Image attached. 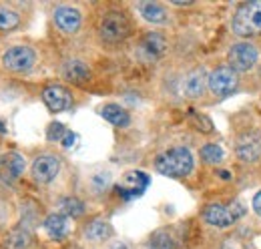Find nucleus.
Instances as JSON below:
<instances>
[{
	"instance_id": "nucleus-1",
	"label": "nucleus",
	"mask_w": 261,
	"mask_h": 249,
	"mask_svg": "<svg viewBox=\"0 0 261 249\" xmlns=\"http://www.w3.org/2000/svg\"><path fill=\"white\" fill-rule=\"evenodd\" d=\"M155 169L165 177H185L193 171V155L187 147H173L155 159Z\"/></svg>"
},
{
	"instance_id": "nucleus-2",
	"label": "nucleus",
	"mask_w": 261,
	"mask_h": 249,
	"mask_svg": "<svg viewBox=\"0 0 261 249\" xmlns=\"http://www.w3.org/2000/svg\"><path fill=\"white\" fill-rule=\"evenodd\" d=\"M231 29L243 38L261 34V0L241 4L231 20Z\"/></svg>"
},
{
	"instance_id": "nucleus-3",
	"label": "nucleus",
	"mask_w": 261,
	"mask_h": 249,
	"mask_svg": "<svg viewBox=\"0 0 261 249\" xmlns=\"http://www.w3.org/2000/svg\"><path fill=\"white\" fill-rule=\"evenodd\" d=\"M98 34H100V38H102L105 42H111V44L125 40L130 34L129 18H127L123 12H119V10L107 12V14L102 16V20H100Z\"/></svg>"
},
{
	"instance_id": "nucleus-4",
	"label": "nucleus",
	"mask_w": 261,
	"mask_h": 249,
	"mask_svg": "<svg viewBox=\"0 0 261 249\" xmlns=\"http://www.w3.org/2000/svg\"><path fill=\"white\" fill-rule=\"evenodd\" d=\"M34 62H36V53H34L31 46H22V44L10 46L2 55L4 68L12 70V72H27V70L33 68Z\"/></svg>"
},
{
	"instance_id": "nucleus-5",
	"label": "nucleus",
	"mask_w": 261,
	"mask_h": 249,
	"mask_svg": "<svg viewBox=\"0 0 261 249\" xmlns=\"http://www.w3.org/2000/svg\"><path fill=\"white\" fill-rule=\"evenodd\" d=\"M257 48L251 44V42H237V44H233L231 46V51H229L227 55V61H229V66L237 72H245V70H249V68H253L255 66V62H257Z\"/></svg>"
},
{
	"instance_id": "nucleus-6",
	"label": "nucleus",
	"mask_w": 261,
	"mask_h": 249,
	"mask_svg": "<svg viewBox=\"0 0 261 249\" xmlns=\"http://www.w3.org/2000/svg\"><path fill=\"white\" fill-rule=\"evenodd\" d=\"M151 185V179L147 173L143 171H130L123 177L121 185H117V193L125 199V201H130V199H137L145 193V189Z\"/></svg>"
},
{
	"instance_id": "nucleus-7",
	"label": "nucleus",
	"mask_w": 261,
	"mask_h": 249,
	"mask_svg": "<svg viewBox=\"0 0 261 249\" xmlns=\"http://www.w3.org/2000/svg\"><path fill=\"white\" fill-rule=\"evenodd\" d=\"M209 89L217 96H227L237 89V72L231 66H219L209 74Z\"/></svg>"
},
{
	"instance_id": "nucleus-8",
	"label": "nucleus",
	"mask_w": 261,
	"mask_h": 249,
	"mask_svg": "<svg viewBox=\"0 0 261 249\" xmlns=\"http://www.w3.org/2000/svg\"><path fill=\"white\" fill-rule=\"evenodd\" d=\"M61 171V159L57 155H38L33 163V177L38 183H50Z\"/></svg>"
},
{
	"instance_id": "nucleus-9",
	"label": "nucleus",
	"mask_w": 261,
	"mask_h": 249,
	"mask_svg": "<svg viewBox=\"0 0 261 249\" xmlns=\"http://www.w3.org/2000/svg\"><path fill=\"white\" fill-rule=\"evenodd\" d=\"M42 101L44 105L53 111V113H63L68 111L72 107V96L66 91L65 87H59V85H50L42 91Z\"/></svg>"
},
{
	"instance_id": "nucleus-10",
	"label": "nucleus",
	"mask_w": 261,
	"mask_h": 249,
	"mask_svg": "<svg viewBox=\"0 0 261 249\" xmlns=\"http://www.w3.org/2000/svg\"><path fill=\"white\" fill-rule=\"evenodd\" d=\"M235 153L241 161L253 163L261 157V135L257 133H245L237 139L235 145Z\"/></svg>"
},
{
	"instance_id": "nucleus-11",
	"label": "nucleus",
	"mask_w": 261,
	"mask_h": 249,
	"mask_svg": "<svg viewBox=\"0 0 261 249\" xmlns=\"http://www.w3.org/2000/svg\"><path fill=\"white\" fill-rule=\"evenodd\" d=\"M207 85H209L207 72L203 68H195V70H191L181 81V93H183V96H187V98H197V96H201V94L205 93Z\"/></svg>"
},
{
	"instance_id": "nucleus-12",
	"label": "nucleus",
	"mask_w": 261,
	"mask_h": 249,
	"mask_svg": "<svg viewBox=\"0 0 261 249\" xmlns=\"http://www.w3.org/2000/svg\"><path fill=\"white\" fill-rule=\"evenodd\" d=\"M81 22H83L81 12L72 6H59L55 10V24L65 34H74L81 29Z\"/></svg>"
},
{
	"instance_id": "nucleus-13",
	"label": "nucleus",
	"mask_w": 261,
	"mask_h": 249,
	"mask_svg": "<svg viewBox=\"0 0 261 249\" xmlns=\"http://www.w3.org/2000/svg\"><path fill=\"white\" fill-rule=\"evenodd\" d=\"M63 77L68 83L85 85L87 81H91V68L79 59H70L63 64Z\"/></svg>"
},
{
	"instance_id": "nucleus-14",
	"label": "nucleus",
	"mask_w": 261,
	"mask_h": 249,
	"mask_svg": "<svg viewBox=\"0 0 261 249\" xmlns=\"http://www.w3.org/2000/svg\"><path fill=\"white\" fill-rule=\"evenodd\" d=\"M203 219H205L209 225H213V227H219V229L231 227V225H233V221H235V217L231 215V211H229L227 207H223V205H217V203H213V205H207V209L203 211Z\"/></svg>"
},
{
	"instance_id": "nucleus-15",
	"label": "nucleus",
	"mask_w": 261,
	"mask_h": 249,
	"mask_svg": "<svg viewBox=\"0 0 261 249\" xmlns=\"http://www.w3.org/2000/svg\"><path fill=\"white\" fill-rule=\"evenodd\" d=\"M141 51L149 59H159L165 51H167V40H165L163 34H159V32H149L141 40Z\"/></svg>"
},
{
	"instance_id": "nucleus-16",
	"label": "nucleus",
	"mask_w": 261,
	"mask_h": 249,
	"mask_svg": "<svg viewBox=\"0 0 261 249\" xmlns=\"http://www.w3.org/2000/svg\"><path fill=\"white\" fill-rule=\"evenodd\" d=\"M24 165H27L24 163V157L20 155V153H10V155L4 159V163H2V179L16 181L22 175Z\"/></svg>"
},
{
	"instance_id": "nucleus-17",
	"label": "nucleus",
	"mask_w": 261,
	"mask_h": 249,
	"mask_svg": "<svg viewBox=\"0 0 261 249\" xmlns=\"http://www.w3.org/2000/svg\"><path fill=\"white\" fill-rule=\"evenodd\" d=\"M44 231L53 239H65L68 233V219L63 213H53L44 219Z\"/></svg>"
},
{
	"instance_id": "nucleus-18",
	"label": "nucleus",
	"mask_w": 261,
	"mask_h": 249,
	"mask_svg": "<svg viewBox=\"0 0 261 249\" xmlns=\"http://www.w3.org/2000/svg\"><path fill=\"white\" fill-rule=\"evenodd\" d=\"M113 235V227H111V223L109 221H105V219H95V221H91L89 225H87V229H85V237L89 239V241H105V239H109Z\"/></svg>"
},
{
	"instance_id": "nucleus-19",
	"label": "nucleus",
	"mask_w": 261,
	"mask_h": 249,
	"mask_svg": "<svg viewBox=\"0 0 261 249\" xmlns=\"http://www.w3.org/2000/svg\"><path fill=\"white\" fill-rule=\"evenodd\" d=\"M139 12L147 22H153V24H163L167 20V10L159 2H139Z\"/></svg>"
},
{
	"instance_id": "nucleus-20",
	"label": "nucleus",
	"mask_w": 261,
	"mask_h": 249,
	"mask_svg": "<svg viewBox=\"0 0 261 249\" xmlns=\"http://www.w3.org/2000/svg\"><path fill=\"white\" fill-rule=\"evenodd\" d=\"M100 117L107 119L109 123L115 124V127H127L130 123L129 113L123 107H119V105H105L100 109Z\"/></svg>"
},
{
	"instance_id": "nucleus-21",
	"label": "nucleus",
	"mask_w": 261,
	"mask_h": 249,
	"mask_svg": "<svg viewBox=\"0 0 261 249\" xmlns=\"http://www.w3.org/2000/svg\"><path fill=\"white\" fill-rule=\"evenodd\" d=\"M31 245V233L24 227L12 229L4 237V249H27Z\"/></svg>"
},
{
	"instance_id": "nucleus-22",
	"label": "nucleus",
	"mask_w": 261,
	"mask_h": 249,
	"mask_svg": "<svg viewBox=\"0 0 261 249\" xmlns=\"http://www.w3.org/2000/svg\"><path fill=\"white\" fill-rule=\"evenodd\" d=\"M59 207H61V213L65 217H81L85 213V205L76 197H65V199H61Z\"/></svg>"
},
{
	"instance_id": "nucleus-23",
	"label": "nucleus",
	"mask_w": 261,
	"mask_h": 249,
	"mask_svg": "<svg viewBox=\"0 0 261 249\" xmlns=\"http://www.w3.org/2000/svg\"><path fill=\"white\" fill-rule=\"evenodd\" d=\"M18 24H20V16L14 10H10L6 6H0V31H12Z\"/></svg>"
},
{
	"instance_id": "nucleus-24",
	"label": "nucleus",
	"mask_w": 261,
	"mask_h": 249,
	"mask_svg": "<svg viewBox=\"0 0 261 249\" xmlns=\"http://www.w3.org/2000/svg\"><path fill=\"white\" fill-rule=\"evenodd\" d=\"M149 249H175V241L169 231L161 229V231L153 233V237L149 241Z\"/></svg>"
},
{
	"instance_id": "nucleus-25",
	"label": "nucleus",
	"mask_w": 261,
	"mask_h": 249,
	"mask_svg": "<svg viewBox=\"0 0 261 249\" xmlns=\"http://www.w3.org/2000/svg\"><path fill=\"white\" fill-rule=\"evenodd\" d=\"M201 159H203L205 163H209V165L221 163V161H223V149H221L219 145H213V143H209V145L201 147Z\"/></svg>"
},
{
	"instance_id": "nucleus-26",
	"label": "nucleus",
	"mask_w": 261,
	"mask_h": 249,
	"mask_svg": "<svg viewBox=\"0 0 261 249\" xmlns=\"http://www.w3.org/2000/svg\"><path fill=\"white\" fill-rule=\"evenodd\" d=\"M66 133H68V131L65 129V124L63 123H53V124H48L46 139H48L50 143H63V139H65Z\"/></svg>"
},
{
	"instance_id": "nucleus-27",
	"label": "nucleus",
	"mask_w": 261,
	"mask_h": 249,
	"mask_svg": "<svg viewBox=\"0 0 261 249\" xmlns=\"http://www.w3.org/2000/svg\"><path fill=\"white\" fill-rule=\"evenodd\" d=\"M189 119H191L193 127L199 129V131H203V133H211V131H213V123H211L205 115H199L195 111H189Z\"/></svg>"
},
{
	"instance_id": "nucleus-28",
	"label": "nucleus",
	"mask_w": 261,
	"mask_h": 249,
	"mask_svg": "<svg viewBox=\"0 0 261 249\" xmlns=\"http://www.w3.org/2000/svg\"><path fill=\"white\" fill-rule=\"evenodd\" d=\"M91 185H93V189L97 193H102L105 189H109V185H111V175L109 173H97V175H93Z\"/></svg>"
},
{
	"instance_id": "nucleus-29",
	"label": "nucleus",
	"mask_w": 261,
	"mask_h": 249,
	"mask_svg": "<svg viewBox=\"0 0 261 249\" xmlns=\"http://www.w3.org/2000/svg\"><path fill=\"white\" fill-rule=\"evenodd\" d=\"M229 211H231V215L235 217V221H237L239 217H243V215H245V207H243V205H241L239 201L231 203V209H229Z\"/></svg>"
},
{
	"instance_id": "nucleus-30",
	"label": "nucleus",
	"mask_w": 261,
	"mask_h": 249,
	"mask_svg": "<svg viewBox=\"0 0 261 249\" xmlns=\"http://www.w3.org/2000/svg\"><path fill=\"white\" fill-rule=\"evenodd\" d=\"M74 141H76V135H74L72 131H68V133L65 135V139H63V147H65V149L72 147V145H74Z\"/></svg>"
},
{
	"instance_id": "nucleus-31",
	"label": "nucleus",
	"mask_w": 261,
	"mask_h": 249,
	"mask_svg": "<svg viewBox=\"0 0 261 249\" xmlns=\"http://www.w3.org/2000/svg\"><path fill=\"white\" fill-rule=\"evenodd\" d=\"M253 211L261 217V191L253 197Z\"/></svg>"
},
{
	"instance_id": "nucleus-32",
	"label": "nucleus",
	"mask_w": 261,
	"mask_h": 249,
	"mask_svg": "<svg viewBox=\"0 0 261 249\" xmlns=\"http://www.w3.org/2000/svg\"><path fill=\"white\" fill-rule=\"evenodd\" d=\"M173 6H191L193 2H171Z\"/></svg>"
},
{
	"instance_id": "nucleus-33",
	"label": "nucleus",
	"mask_w": 261,
	"mask_h": 249,
	"mask_svg": "<svg viewBox=\"0 0 261 249\" xmlns=\"http://www.w3.org/2000/svg\"><path fill=\"white\" fill-rule=\"evenodd\" d=\"M219 175H221V179H225V181L231 177V173H229V171H219Z\"/></svg>"
},
{
	"instance_id": "nucleus-34",
	"label": "nucleus",
	"mask_w": 261,
	"mask_h": 249,
	"mask_svg": "<svg viewBox=\"0 0 261 249\" xmlns=\"http://www.w3.org/2000/svg\"><path fill=\"white\" fill-rule=\"evenodd\" d=\"M113 249H127V245H123V243H117V245H115Z\"/></svg>"
},
{
	"instance_id": "nucleus-35",
	"label": "nucleus",
	"mask_w": 261,
	"mask_h": 249,
	"mask_svg": "<svg viewBox=\"0 0 261 249\" xmlns=\"http://www.w3.org/2000/svg\"><path fill=\"white\" fill-rule=\"evenodd\" d=\"M0 133H6V127H4V123L0 121Z\"/></svg>"
}]
</instances>
